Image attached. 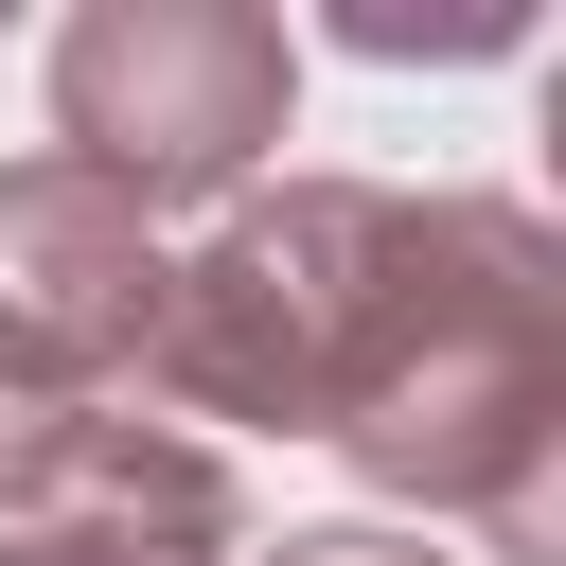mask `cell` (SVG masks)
Listing matches in <instances>:
<instances>
[{
    "label": "cell",
    "mask_w": 566,
    "mask_h": 566,
    "mask_svg": "<svg viewBox=\"0 0 566 566\" xmlns=\"http://www.w3.org/2000/svg\"><path fill=\"white\" fill-rule=\"evenodd\" d=\"M142 371L212 424H283L424 513H478L513 566H566V248L513 195L283 177L159 265Z\"/></svg>",
    "instance_id": "6da1fadb"
},
{
    "label": "cell",
    "mask_w": 566,
    "mask_h": 566,
    "mask_svg": "<svg viewBox=\"0 0 566 566\" xmlns=\"http://www.w3.org/2000/svg\"><path fill=\"white\" fill-rule=\"evenodd\" d=\"M283 106H301V53H283V18H248V0H88L71 35H53V159H88L124 212H159V195H230L265 142H283Z\"/></svg>",
    "instance_id": "7a4b0ae2"
},
{
    "label": "cell",
    "mask_w": 566,
    "mask_h": 566,
    "mask_svg": "<svg viewBox=\"0 0 566 566\" xmlns=\"http://www.w3.org/2000/svg\"><path fill=\"white\" fill-rule=\"evenodd\" d=\"M159 336V230L88 159H0V389L106 407Z\"/></svg>",
    "instance_id": "3957f363"
},
{
    "label": "cell",
    "mask_w": 566,
    "mask_h": 566,
    "mask_svg": "<svg viewBox=\"0 0 566 566\" xmlns=\"http://www.w3.org/2000/svg\"><path fill=\"white\" fill-rule=\"evenodd\" d=\"M0 566H230V460L142 407H71L0 495Z\"/></svg>",
    "instance_id": "277c9868"
},
{
    "label": "cell",
    "mask_w": 566,
    "mask_h": 566,
    "mask_svg": "<svg viewBox=\"0 0 566 566\" xmlns=\"http://www.w3.org/2000/svg\"><path fill=\"white\" fill-rule=\"evenodd\" d=\"M513 35H531L513 0H460V18H407V0H371V18H354V53H513Z\"/></svg>",
    "instance_id": "5b68a950"
},
{
    "label": "cell",
    "mask_w": 566,
    "mask_h": 566,
    "mask_svg": "<svg viewBox=\"0 0 566 566\" xmlns=\"http://www.w3.org/2000/svg\"><path fill=\"white\" fill-rule=\"evenodd\" d=\"M265 566H442V548H424V531H283Z\"/></svg>",
    "instance_id": "8992f818"
},
{
    "label": "cell",
    "mask_w": 566,
    "mask_h": 566,
    "mask_svg": "<svg viewBox=\"0 0 566 566\" xmlns=\"http://www.w3.org/2000/svg\"><path fill=\"white\" fill-rule=\"evenodd\" d=\"M53 424H71V407H18V389H0V495H18V460H35Z\"/></svg>",
    "instance_id": "52a82bcc"
}]
</instances>
